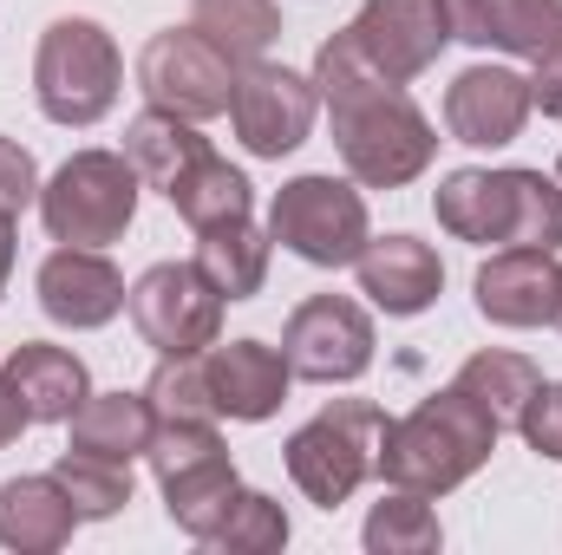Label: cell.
<instances>
[{"instance_id":"36","label":"cell","mask_w":562,"mask_h":555,"mask_svg":"<svg viewBox=\"0 0 562 555\" xmlns=\"http://www.w3.org/2000/svg\"><path fill=\"white\" fill-rule=\"evenodd\" d=\"M7 281H13V216L0 209V294H7Z\"/></svg>"},{"instance_id":"35","label":"cell","mask_w":562,"mask_h":555,"mask_svg":"<svg viewBox=\"0 0 562 555\" xmlns=\"http://www.w3.org/2000/svg\"><path fill=\"white\" fill-rule=\"evenodd\" d=\"M33 418H26V406H20V393H13V380H7V366H0V451L26 431Z\"/></svg>"},{"instance_id":"14","label":"cell","mask_w":562,"mask_h":555,"mask_svg":"<svg viewBox=\"0 0 562 555\" xmlns=\"http://www.w3.org/2000/svg\"><path fill=\"white\" fill-rule=\"evenodd\" d=\"M33 287H40L46 320H53V327H72V333H92V327L119 320V314H125V294H132L105 249H79V242H59V249L40 262Z\"/></svg>"},{"instance_id":"12","label":"cell","mask_w":562,"mask_h":555,"mask_svg":"<svg viewBox=\"0 0 562 555\" xmlns=\"http://www.w3.org/2000/svg\"><path fill=\"white\" fill-rule=\"evenodd\" d=\"M321 118V92L307 72H288L276 59H256L236 72V99H229V125L249 157H288L301 150Z\"/></svg>"},{"instance_id":"19","label":"cell","mask_w":562,"mask_h":555,"mask_svg":"<svg viewBox=\"0 0 562 555\" xmlns=\"http://www.w3.org/2000/svg\"><path fill=\"white\" fill-rule=\"evenodd\" d=\"M451 39L464 46H497L517 59H543L562 46V0H445Z\"/></svg>"},{"instance_id":"20","label":"cell","mask_w":562,"mask_h":555,"mask_svg":"<svg viewBox=\"0 0 562 555\" xmlns=\"http://www.w3.org/2000/svg\"><path fill=\"white\" fill-rule=\"evenodd\" d=\"M72 530H79V510H72V497L59 490V477L53 471H40V477H7L0 484V543L20 555H53L72 543Z\"/></svg>"},{"instance_id":"2","label":"cell","mask_w":562,"mask_h":555,"mask_svg":"<svg viewBox=\"0 0 562 555\" xmlns=\"http://www.w3.org/2000/svg\"><path fill=\"white\" fill-rule=\"evenodd\" d=\"M431 209L477 249H562V183L543 170H451Z\"/></svg>"},{"instance_id":"1","label":"cell","mask_w":562,"mask_h":555,"mask_svg":"<svg viewBox=\"0 0 562 555\" xmlns=\"http://www.w3.org/2000/svg\"><path fill=\"white\" fill-rule=\"evenodd\" d=\"M314 92L334 118V144L353 183L367 190H406L413 177L431 170L438 132L419 105L406 99V86L380 79L373 59L353 46V33L340 26L334 39H321L314 53Z\"/></svg>"},{"instance_id":"6","label":"cell","mask_w":562,"mask_h":555,"mask_svg":"<svg viewBox=\"0 0 562 555\" xmlns=\"http://www.w3.org/2000/svg\"><path fill=\"white\" fill-rule=\"evenodd\" d=\"M386 424L373 399H334L327 412H314L288 438V477L307 503L340 510L367 477H380V451H386Z\"/></svg>"},{"instance_id":"27","label":"cell","mask_w":562,"mask_h":555,"mask_svg":"<svg viewBox=\"0 0 562 555\" xmlns=\"http://www.w3.org/2000/svg\"><path fill=\"white\" fill-rule=\"evenodd\" d=\"M360 543H367L373 555H431L438 543H445V530H438L431 497H419V490H393V484H386V497L373 503Z\"/></svg>"},{"instance_id":"28","label":"cell","mask_w":562,"mask_h":555,"mask_svg":"<svg viewBox=\"0 0 562 555\" xmlns=\"http://www.w3.org/2000/svg\"><path fill=\"white\" fill-rule=\"evenodd\" d=\"M249 177L236 170V163H223V157H203L183 183H177V196H170V209L190 223V229H210V223H229V216H249Z\"/></svg>"},{"instance_id":"22","label":"cell","mask_w":562,"mask_h":555,"mask_svg":"<svg viewBox=\"0 0 562 555\" xmlns=\"http://www.w3.org/2000/svg\"><path fill=\"white\" fill-rule=\"evenodd\" d=\"M125 157H132L138 183L164 190V203H170V196H177V183H183L203 157H216V150H210V138L196 132V118H177V112L144 105L138 118L125 125Z\"/></svg>"},{"instance_id":"4","label":"cell","mask_w":562,"mask_h":555,"mask_svg":"<svg viewBox=\"0 0 562 555\" xmlns=\"http://www.w3.org/2000/svg\"><path fill=\"white\" fill-rule=\"evenodd\" d=\"M144 464L164 490V517L196 543H210L216 523L229 517V503L243 497V477H236V457H229L216 418H157Z\"/></svg>"},{"instance_id":"30","label":"cell","mask_w":562,"mask_h":555,"mask_svg":"<svg viewBox=\"0 0 562 555\" xmlns=\"http://www.w3.org/2000/svg\"><path fill=\"white\" fill-rule=\"evenodd\" d=\"M210 550H229V555H276V550H288V510H281L269 490H249V484H243V497H236L229 517L216 523Z\"/></svg>"},{"instance_id":"8","label":"cell","mask_w":562,"mask_h":555,"mask_svg":"<svg viewBox=\"0 0 562 555\" xmlns=\"http://www.w3.org/2000/svg\"><path fill=\"white\" fill-rule=\"evenodd\" d=\"M269 236L307 269H353L367 236H373L367 196L347 177H327V170L288 177L276 190V203H269Z\"/></svg>"},{"instance_id":"32","label":"cell","mask_w":562,"mask_h":555,"mask_svg":"<svg viewBox=\"0 0 562 555\" xmlns=\"http://www.w3.org/2000/svg\"><path fill=\"white\" fill-rule=\"evenodd\" d=\"M517 438H524L537 457L562 464V380H543V386L530 393V406L517 418Z\"/></svg>"},{"instance_id":"37","label":"cell","mask_w":562,"mask_h":555,"mask_svg":"<svg viewBox=\"0 0 562 555\" xmlns=\"http://www.w3.org/2000/svg\"><path fill=\"white\" fill-rule=\"evenodd\" d=\"M557 183H562V157H557Z\"/></svg>"},{"instance_id":"16","label":"cell","mask_w":562,"mask_h":555,"mask_svg":"<svg viewBox=\"0 0 562 555\" xmlns=\"http://www.w3.org/2000/svg\"><path fill=\"white\" fill-rule=\"evenodd\" d=\"M530 79L510 72V66H464L445 92V125L451 138L471 144V150H504V144L524 138L530 125Z\"/></svg>"},{"instance_id":"26","label":"cell","mask_w":562,"mask_h":555,"mask_svg":"<svg viewBox=\"0 0 562 555\" xmlns=\"http://www.w3.org/2000/svg\"><path fill=\"white\" fill-rule=\"evenodd\" d=\"M451 386H458L471 406H484V412L497 418V431H517V418L530 406V393L543 386V373H537V360H524V353L484 347V353H471V360L458 366Z\"/></svg>"},{"instance_id":"31","label":"cell","mask_w":562,"mask_h":555,"mask_svg":"<svg viewBox=\"0 0 562 555\" xmlns=\"http://www.w3.org/2000/svg\"><path fill=\"white\" fill-rule=\"evenodd\" d=\"M144 399H150V412L157 418H223L216 412V393H210V366H203V353L157 360Z\"/></svg>"},{"instance_id":"3","label":"cell","mask_w":562,"mask_h":555,"mask_svg":"<svg viewBox=\"0 0 562 555\" xmlns=\"http://www.w3.org/2000/svg\"><path fill=\"white\" fill-rule=\"evenodd\" d=\"M497 451V418L471 406L458 386L419 399L406 418L386 424V451H380V477L393 490H419V497H445L458 484H471Z\"/></svg>"},{"instance_id":"33","label":"cell","mask_w":562,"mask_h":555,"mask_svg":"<svg viewBox=\"0 0 562 555\" xmlns=\"http://www.w3.org/2000/svg\"><path fill=\"white\" fill-rule=\"evenodd\" d=\"M26 203H40V163H33V150L13 138H0V209L7 216H20Z\"/></svg>"},{"instance_id":"15","label":"cell","mask_w":562,"mask_h":555,"mask_svg":"<svg viewBox=\"0 0 562 555\" xmlns=\"http://www.w3.org/2000/svg\"><path fill=\"white\" fill-rule=\"evenodd\" d=\"M471 301L491 327H557L562 307L557 249H497L471 281Z\"/></svg>"},{"instance_id":"38","label":"cell","mask_w":562,"mask_h":555,"mask_svg":"<svg viewBox=\"0 0 562 555\" xmlns=\"http://www.w3.org/2000/svg\"><path fill=\"white\" fill-rule=\"evenodd\" d=\"M557 327H562V307H557Z\"/></svg>"},{"instance_id":"34","label":"cell","mask_w":562,"mask_h":555,"mask_svg":"<svg viewBox=\"0 0 562 555\" xmlns=\"http://www.w3.org/2000/svg\"><path fill=\"white\" fill-rule=\"evenodd\" d=\"M530 105L543 118H562V46L543 53V59H530Z\"/></svg>"},{"instance_id":"17","label":"cell","mask_w":562,"mask_h":555,"mask_svg":"<svg viewBox=\"0 0 562 555\" xmlns=\"http://www.w3.org/2000/svg\"><path fill=\"white\" fill-rule=\"evenodd\" d=\"M353 275H360V294H367L380 314L413 320V314H425V307L438 301L445 262H438V249L419 242V236H367Z\"/></svg>"},{"instance_id":"25","label":"cell","mask_w":562,"mask_h":555,"mask_svg":"<svg viewBox=\"0 0 562 555\" xmlns=\"http://www.w3.org/2000/svg\"><path fill=\"white\" fill-rule=\"evenodd\" d=\"M190 26L243 72L269 59V46L281 39V7L276 0H190Z\"/></svg>"},{"instance_id":"21","label":"cell","mask_w":562,"mask_h":555,"mask_svg":"<svg viewBox=\"0 0 562 555\" xmlns=\"http://www.w3.org/2000/svg\"><path fill=\"white\" fill-rule=\"evenodd\" d=\"M7 380H13V393H20V406H26L33 424H66V418L86 406V393H92L86 360L66 353V347H53V340H26V347H13Z\"/></svg>"},{"instance_id":"5","label":"cell","mask_w":562,"mask_h":555,"mask_svg":"<svg viewBox=\"0 0 562 555\" xmlns=\"http://www.w3.org/2000/svg\"><path fill=\"white\" fill-rule=\"evenodd\" d=\"M119 86H125V59L112 46V33L86 13H66L40 33V53H33V99L53 125L66 132H86L99 125L112 105H119Z\"/></svg>"},{"instance_id":"29","label":"cell","mask_w":562,"mask_h":555,"mask_svg":"<svg viewBox=\"0 0 562 555\" xmlns=\"http://www.w3.org/2000/svg\"><path fill=\"white\" fill-rule=\"evenodd\" d=\"M59 490L72 497L79 523H99V517H119L132 503V464H112V457H86V451H66L53 464Z\"/></svg>"},{"instance_id":"9","label":"cell","mask_w":562,"mask_h":555,"mask_svg":"<svg viewBox=\"0 0 562 555\" xmlns=\"http://www.w3.org/2000/svg\"><path fill=\"white\" fill-rule=\"evenodd\" d=\"M138 92L144 105L177 112V118H223L236 99V66L196 33V26H164L138 53Z\"/></svg>"},{"instance_id":"7","label":"cell","mask_w":562,"mask_h":555,"mask_svg":"<svg viewBox=\"0 0 562 555\" xmlns=\"http://www.w3.org/2000/svg\"><path fill=\"white\" fill-rule=\"evenodd\" d=\"M138 216V170L125 150H79L40 183V223L53 242L105 249Z\"/></svg>"},{"instance_id":"10","label":"cell","mask_w":562,"mask_h":555,"mask_svg":"<svg viewBox=\"0 0 562 555\" xmlns=\"http://www.w3.org/2000/svg\"><path fill=\"white\" fill-rule=\"evenodd\" d=\"M132 320H138L144 347H157V360L177 353H210L223 340V294L210 287V275L196 262H157L132 281L125 294Z\"/></svg>"},{"instance_id":"24","label":"cell","mask_w":562,"mask_h":555,"mask_svg":"<svg viewBox=\"0 0 562 555\" xmlns=\"http://www.w3.org/2000/svg\"><path fill=\"white\" fill-rule=\"evenodd\" d=\"M66 424H72V444H66V451L132 464V457L150 451L157 412H150V399H144V393H86V406L66 418Z\"/></svg>"},{"instance_id":"13","label":"cell","mask_w":562,"mask_h":555,"mask_svg":"<svg viewBox=\"0 0 562 555\" xmlns=\"http://www.w3.org/2000/svg\"><path fill=\"white\" fill-rule=\"evenodd\" d=\"M347 33L373 59L380 79L413 86L419 72L438 66V53L451 39V13H445V0H367Z\"/></svg>"},{"instance_id":"18","label":"cell","mask_w":562,"mask_h":555,"mask_svg":"<svg viewBox=\"0 0 562 555\" xmlns=\"http://www.w3.org/2000/svg\"><path fill=\"white\" fill-rule=\"evenodd\" d=\"M203 366H210V393H216V412L236 418V424H262V418L281 412V399H288V380H294V366H288V353L269 347V340H216L210 353H203Z\"/></svg>"},{"instance_id":"23","label":"cell","mask_w":562,"mask_h":555,"mask_svg":"<svg viewBox=\"0 0 562 555\" xmlns=\"http://www.w3.org/2000/svg\"><path fill=\"white\" fill-rule=\"evenodd\" d=\"M269 249L276 236L256 229L249 216H229V223H210L196 229V269L210 275V287L223 301H256L262 281H269Z\"/></svg>"},{"instance_id":"11","label":"cell","mask_w":562,"mask_h":555,"mask_svg":"<svg viewBox=\"0 0 562 555\" xmlns=\"http://www.w3.org/2000/svg\"><path fill=\"white\" fill-rule=\"evenodd\" d=\"M281 353H288L294 380L353 386L373 366V314L347 294H307L281 327Z\"/></svg>"}]
</instances>
